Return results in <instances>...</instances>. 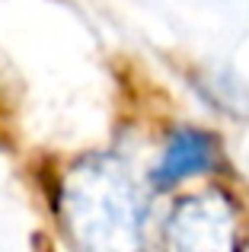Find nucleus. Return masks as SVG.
Segmentation results:
<instances>
[{
  "label": "nucleus",
  "mask_w": 249,
  "mask_h": 252,
  "mask_svg": "<svg viewBox=\"0 0 249 252\" xmlns=\"http://www.w3.org/2000/svg\"><path fill=\"white\" fill-rule=\"evenodd\" d=\"M214 166H218V137L201 128H176L163 147L160 163L150 172V182L156 189H173Z\"/></svg>",
  "instance_id": "3"
},
{
  "label": "nucleus",
  "mask_w": 249,
  "mask_h": 252,
  "mask_svg": "<svg viewBox=\"0 0 249 252\" xmlns=\"http://www.w3.org/2000/svg\"><path fill=\"white\" fill-rule=\"evenodd\" d=\"M58 214L77 252H144V201L128 166L93 154L61 179Z\"/></svg>",
  "instance_id": "1"
},
{
  "label": "nucleus",
  "mask_w": 249,
  "mask_h": 252,
  "mask_svg": "<svg viewBox=\"0 0 249 252\" xmlns=\"http://www.w3.org/2000/svg\"><path fill=\"white\" fill-rule=\"evenodd\" d=\"M173 252H240L237 208L224 191L182 198L166 223Z\"/></svg>",
  "instance_id": "2"
}]
</instances>
